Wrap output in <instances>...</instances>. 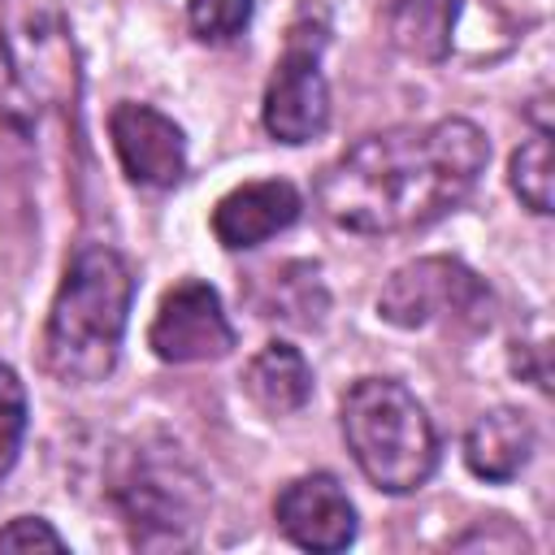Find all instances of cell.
<instances>
[{"mask_svg": "<svg viewBox=\"0 0 555 555\" xmlns=\"http://www.w3.org/2000/svg\"><path fill=\"white\" fill-rule=\"evenodd\" d=\"M490 160L468 117L390 126L347 147L317 182V208L351 234H408L464 204Z\"/></svg>", "mask_w": 555, "mask_h": 555, "instance_id": "cell-1", "label": "cell"}, {"mask_svg": "<svg viewBox=\"0 0 555 555\" xmlns=\"http://www.w3.org/2000/svg\"><path fill=\"white\" fill-rule=\"evenodd\" d=\"M134 299V273L108 243H82L52 295L43 325V369L65 386L104 382L117 364Z\"/></svg>", "mask_w": 555, "mask_h": 555, "instance_id": "cell-2", "label": "cell"}, {"mask_svg": "<svg viewBox=\"0 0 555 555\" xmlns=\"http://www.w3.org/2000/svg\"><path fill=\"white\" fill-rule=\"evenodd\" d=\"M343 438L360 473L386 494H412L438 468V434L395 377H360L343 395Z\"/></svg>", "mask_w": 555, "mask_h": 555, "instance_id": "cell-3", "label": "cell"}, {"mask_svg": "<svg viewBox=\"0 0 555 555\" xmlns=\"http://www.w3.org/2000/svg\"><path fill=\"white\" fill-rule=\"evenodd\" d=\"M113 499L139 551H182L199 542L208 516V486L169 442L130 451Z\"/></svg>", "mask_w": 555, "mask_h": 555, "instance_id": "cell-4", "label": "cell"}, {"mask_svg": "<svg viewBox=\"0 0 555 555\" xmlns=\"http://www.w3.org/2000/svg\"><path fill=\"white\" fill-rule=\"evenodd\" d=\"M382 321L399 330H425V325H460V330H481L490 325L494 295L490 286L451 256H421L403 269H395L377 295Z\"/></svg>", "mask_w": 555, "mask_h": 555, "instance_id": "cell-5", "label": "cell"}, {"mask_svg": "<svg viewBox=\"0 0 555 555\" xmlns=\"http://www.w3.org/2000/svg\"><path fill=\"white\" fill-rule=\"evenodd\" d=\"M321 30L291 26L286 52L269 74L260 117L278 143H312L330 126V82L321 74Z\"/></svg>", "mask_w": 555, "mask_h": 555, "instance_id": "cell-6", "label": "cell"}, {"mask_svg": "<svg viewBox=\"0 0 555 555\" xmlns=\"http://www.w3.org/2000/svg\"><path fill=\"white\" fill-rule=\"evenodd\" d=\"M147 347L165 364H204L230 356L234 325L221 308V295L199 278L169 286L147 325Z\"/></svg>", "mask_w": 555, "mask_h": 555, "instance_id": "cell-7", "label": "cell"}, {"mask_svg": "<svg viewBox=\"0 0 555 555\" xmlns=\"http://www.w3.org/2000/svg\"><path fill=\"white\" fill-rule=\"evenodd\" d=\"M108 139L130 182L139 186H178L186 173V134L173 117L152 104L121 100L108 113Z\"/></svg>", "mask_w": 555, "mask_h": 555, "instance_id": "cell-8", "label": "cell"}, {"mask_svg": "<svg viewBox=\"0 0 555 555\" xmlns=\"http://www.w3.org/2000/svg\"><path fill=\"white\" fill-rule=\"evenodd\" d=\"M273 516H278V529L295 546L321 551V555L347 551L360 529L347 490L330 473H304V477L286 481L282 494L273 499Z\"/></svg>", "mask_w": 555, "mask_h": 555, "instance_id": "cell-9", "label": "cell"}, {"mask_svg": "<svg viewBox=\"0 0 555 555\" xmlns=\"http://www.w3.org/2000/svg\"><path fill=\"white\" fill-rule=\"evenodd\" d=\"M299 212H304V195L295 191V182H286V178L243 182L217 199L212 234L221 247L243 251V247H260L264 238L282 234L286 225H295Z\"/></svg>", "mask_w": 555, "mask_h": 555, "instance_id": "cell-10", "label": "cell"}, {"mask_svg": "<svg viewBox=\"0 0 555 555\" xmlns=\"http://www.w3.org/2000/svg\"><path fill=\"white\" fill-rule=\"evenodd\" d=\"M533 455V425L516 408H490L464 438V464L481 481H512Z\"/></svg>", "mask_w": 555, "mask_h": 555, "instance_id": "cell-11", "label": "cell"}, {"mask_svg": "<svg viewBox=\"0 0 555 555\" xmlns=\"http://www.w3.org/2000/svg\"><path fill=\"white\" fill-rule=\"evenodd\" d=\"M243 395L264 416H295L312 399V369L291 343H264L243 369Z\"/></svg>", "mask_w": 555, "mask_h": 555, "instance_id": "cell-12", "label": "cell"}, {"mask_svg": "<svg viewBox=\"0 0 555 555\" xmlns=\"http://www.w3.org/2000/svg\"><path fill=\"white\" fill-rule=\"evenodd\" d=\"M460 0H395L386 13V35L403 56L442 61L451 52Z\"/></svg>", "mask_w": 555, "mask_h": 555, "instance_id": "cell-13", "label": "cell"}, {"mask_svg": "<svg viewBox=\"0 0 555 555\" xmlns=\"http://www.w3.org/2000/svg\"><path fill=\"white\" fill-rule=\"evenodd\" d=\"M551 169H555V165H551V130L538 126V130L512 152V191H516L520 204H525L529 212H538V217L551 212V182H555Z\"/></svg>", "mask_w": 555, "mask_h": 555, "instance_id": "cell-14", "label": "cell"}, {"mask_svg": "<svg viewBox=\"0 0 555 555\" xmlns=\"http://www.w3.org/2000/svg\"><path fill=\"white\" fill-rule=\"evenodd\" d=\"M273 278H278V282H269L273 299H260L264 317H282V321H295V325H317L321 312H325V291L317 282V269L286 264Z\"/></svg>", "mask_w": 555, "mask_h": 555, "instance_id": "cell-15", "label": "cell"}, {"mask_svg": "<svg viewBox=\"0 0 555 555\" xmlns=\"http://www.w3.org/2000/svg\"><path fill=\"white\" fill-rule=\"evenodd\" d=\"M251 0H186V26L199 43H234L251 22Z\"/></svg>", "mask_w": 555, "mask_h": 555, "instance_id": "cell-16", "label": "cell"}, {"mask_svg": "<svg viewBox=\"0 0 555 555\" xmlns=\"http://www.w3.org/2000/svg\"><path fill=\"white\" fill-rule=\"evenodd\" d=\"M22 438H26V386L9 364H0V477L17 464Z\"/></svg>", "mask_w": 555, "mask_h": 555, "instance_id": "cell-17", "label": "cell"}, {"mask_svg": "<svg viewBox=\"0 0 555 555\" xmlns=\"http://www.w3.org/2000/svg\"><path fill=\"white\" fill-rule=\"evenodd\" d=\"M0 551H65V538L43 516H17L0 529Z\"/></svg>", "mask_w": 555, "mask_h": 555, "instance_id": "cell-18", "label": "cell"}]
</instances>
